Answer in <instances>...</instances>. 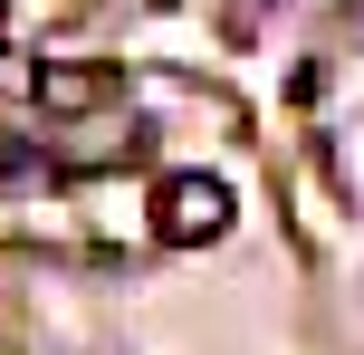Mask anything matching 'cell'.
Listing matches in <instances>:
<instances>
[{
	"label": "cell",
	"mask_w": 364,
	"mask_h": 355,
	"mask_svg": "<svg viewBox=\"0 0 364 355\" xmlns=\"http://www.w3.org/2000/svg\"><path fill=\"white\" fill-rule=\"evenodd\" d=\"M29 77H38L29 48H0V96H29Z\"/></svg>",
	"instance_id": "4"
},
{
	"label": "cell",
	"mask_w": 364,
	"mask_h": 355,
	"mask_svg": "<svg viewBox=\"0 0 364 355\" xmlns=\"http://www.w3.org/2000/svg\"><path fill=\"white\" fill-rule=\"evenodd\" d=\"M230 221H240V202H230L220 173H164V183H154V231H164L173 250H211Z\"/></svg>",
	"instance_id": "1"
},
{
	"label": "cell",
	"mask_w": 364,
	"mask_h": 355,
	"mask_svg": "<svg viewBox=\"0 0 364 355\" xmlns=\"http://www.w3.org/2000/svg\"><path fill=\"white\" fill-rule=\"evenodd\" d=\"M29 96L48 115H96V106L125 96V68H106V58H48V68L29 77Z\"/></svg>",
	"instance_id": "2"
},
{
	"label": "cell",
	"mask_w": 364,
	"mask_h": 355,
	"mask_svg": "<svg viewBox=\"0 0 364 355\" xmlns=\"http://www.w3.org/2000/svg\"><path fill=\"white\" fill-rule=\"evenodd\" d=\"M29 173H38V144L0 125V192H10V183H29Z\"/></svg>",
	"instance_id": "3"
}]
</instances>
